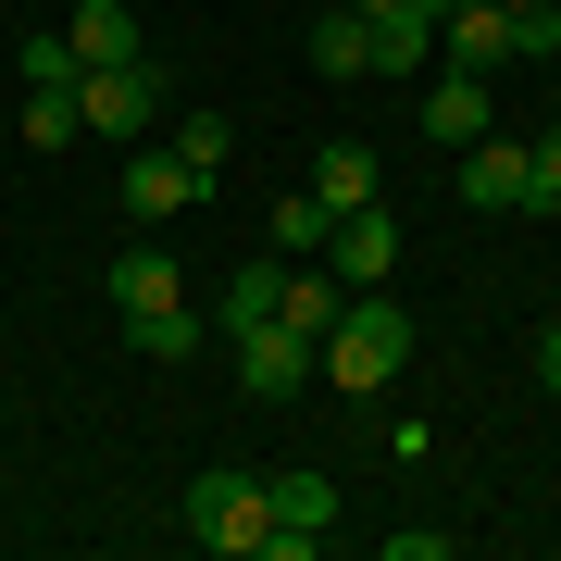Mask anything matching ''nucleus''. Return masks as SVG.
Returning <instances> with one entry per match:
<instances>
[{
	"instance_id": "9d476101",
	"label": "nucleus",
	"mask_w": 561,
	"mask_h": 561,
	"mask_svg": "<svg viewBox=\"0 0 561 561\" xmlns=\"http://www.w3.org/2000/svg\"><path fill=\"white\" fill-rule=\"evenodd\" d=\"M461 201H474V213H537V162H524V138H474V150H461Z\"/></svg>"
},
{
	"instance_id": "ddd939ff",
	"label": "nucleus",
	"mask_w": 561,
	"mask_h": 561,
	"mask_svg": "<svg viewBox=\"0 0 561 561\" xmlns=\"http://www.w3.org/2000/svg\"><path fill=\"white\" fill-rule=\"evenodd\" d=\"M62 38H76V76H88V62H138V50H150L125 0H76V25H62Z\"/></svg>"
},
{
	"instance_id": "f3484780",
	"label": "nucleus",
	"mask_w": 561,
	"mask_h": 561,
	"mask_svg": "<svg viewBox=\"0 0 561 561\" xmlns=\"http://www.w3.org/2000/svg\"><path fill=\"white\" fill-rule=\"evenodd\" d=\"M25 150H62V138H76V88H25Z\"/></svg>"
},
{
	"instance_id": "412c9836",
	"label": "nucleus",
	"mask_w": 561,
	"mask_h": 561,
	"mask_svg": "<svg viewBox=\"0 0 561 561\" xmlns=\"http://www.w3.org/2000/svg\"><path fill=\"white\" fill-rule=\"evenodd\" d=\"M524 162H537V213H561V125H549V138L524 150Z\"/></svg>"
},
{
	"instance_id": "39448f33",
	"label": "nucleus",
	"mask_w": 561,
	"mask_h": 561,
	"mask_svg": "<svg viewBox=\"0 0 561 561\" xmlns=\"http://www.w3.org/2000/svg\"><path fill=\"white\" fill-rule=\"evenodd\" d=\"M312 262H337V287H387V275H400V201H362V213H337Z\"/></svg>"
},
{
	"instance_id": "4468645a",
	"label": "nucleus",
	"mask_w": 561,
	"mask_h": 561,
	"mask_svg": "<svg viewBox=\"0 0 561 561\" xmlns=\"http://www.w3.org/2000/svg\"><path fill=\"white\" fill-rule=\"evenodd\" d=\"M424 138H437V150H474L486 138V76H437V88H424Z\"/></svg>"
},
{
	"instance_id": "423d86ee",
	"label": "nucleus",
	"mask_w": 561,
	"mask_h": 561,
	"mask_svg": "<svg viewBox=\"0 0 561 561\" xmlns=\"http://www.w3.org/2000/svg\"><path fill=\"white\" fill-rule=\"evenodd\" d=\"M262 512H275L262 561H312L324 524H337V474H262Z\"/></svg>"
},
{
	"instance_id": "f03ea898",
	"label": "nucleus",
	"mask_w": 561,
	"mask_h": 561,
	"mask_svg": "<svg viewBox=\"0 0 561 561\" xmlns=\"http://www.w3.org/2000/svg\"><path fill=\"white\" fill-rule=\"evenodd\" d=\"M400 362H412V312L375 300V287H350V312L312 337V375L337 387V400H387V387H400Z\"/></svg>"
},
{
	"instance_id": "6ab92c4d",
	"label": "nucleus",
	"mask_w": 561,
	"mask_h": 561,
	"mask_svg": "<svg viewBox=\"0 0 561 561\" xmlns=\"http://www.w3.org/2000/svg\"><path fill=\"white\" fill-rule=\"evenodd\" d=\"M275 275H287V262H250V275L225 287V337H238V324H262V312H275Z\"/></svg>"
},
{
	"instance_id": "5701e85b",
	"label": "nucleus",
	"mask_w": 561,
	"mask_h": 561,
	"mask_svg": "<svg viewBox=\"0 0 561 561\" xmlns=\"http://www.w3.org/2000/svg\"><path fill=\"white\" fill-rule=\"evenodd\" d=\"M350 13H362V25H412L424 0H350Z\"/></svg>"
},
{
	"instance_id": "7ed1b4c3",
	"label": "nucleus",
	"mask_w": 561,
	"mask_h": 561,
	"mask_svg": "<svg viewBox=\"0 0 561 561\" xmlns=\"http://www.w3.org/2000/svg\"><path fill=\"white\" fill-rule=\"evenodd\" d=\"M162 113H175V76L138 50V62H88L76 76V138L101 125L113 150H138V138H162Z\"/></svg>"
},
{
	"instance_id": "dca6fc26",
	"label": "nucleus",
	"mask_w": 561,
	"mask_h": 561,
	"mask_svg": "<svg viewBox=\"0 0 561 561\" xmlns=\"http://www.w3.org/2000/svg\"><path fill=\"white\" fill-rule=\"evenodd\" d=\"M324 225H337V213H324L312 187H287V201L262 213V238H275V262H312V250H324Z\"/></svg>"
},
{
	"instance_id": "4be33fe9",
	"label": "nucleus",
	"mask_w": 561,
	"mask_h": 561,
	"mask_svg": "<svg viewBox=\"0 0 561 561\" xmlns=\"http://www.w3.org/2000/svg\"><path fill=\"white\" fill-rule=\"evenodd\" d=\"M537 387L561 400V324H537Z\"/></svg>"
},
{
	"instance_id": "a211bd4d",
	"label": "nucleus",
	"mask_w": 561,
	"mask_h": 561,
	"mask_svg": "<svg viewBox=\"0 0 561 561\" xmlns=\"http://www.w3.org/2000/svg\"><path fill=\"white\" fill-rule=\"evenodd\" d=\"M25 88H76V38H62V25H25Z\"/></svg>"
},
{
	"instance_id": "6e6552de",
	"label": "nucleus",
	"mask_w": 561,
	"mask_h": 561,
	"mask_svg": "<svg viewBox=\"0 0 561 561\" xmlns=\"http://www.w3.org/2000/svg\"><path fill=\"white\" fill-rule=\"evenodd\" d=\"M437 62L449 76H500L512 62V13L500 0H437Z\"/></svg>"
},
{
	"instance_id": "2eb2a0df",
	"label": "nucleus",
	"mask_w": 561,
	"mask_h": 561,
	"mask_svg": "<svg viewBox=\"0 0 561 561\" xmlns=\"http://www.w3.org/2000/svg\"><path fill=\"white\" fill-rule=\"evenodd\" d=\"M162 150H175V162H187V175H201V187H213V175H225V162H238V125H225V113H162Z\"/></svg>"
},
{
	"instance_id": "aec40b11",
	"label": "nucleus",
	"mask_w": 561,
	"mask_h": 561,
	"mask_svg": "<svg viewBox=\"0 0 561 561\" xmlns=\"http://www.w3.org/2000/svg\"><path fill=\"white\" fill-rule=\"evenodd\" d=\"M461 537H449V524H387V561H449Z\"/></svg>"
},
{
	"instance_id": "1a4fd4ad",
	"label": "nucleus",
	"mask_w": 561,
	"mask_h": 561,
	"mask_svg": "<svg viewBox=\"0 0 561 561\" xmlns=\"http://www.w3.org/2000/svg\"><path fill=\"white\" fill-rule=\"evenodd\" d=\"M187 201H213V187L187 175V162L162 150V138H138V150H125V225H175Z\"/></svg>"
},
{
	"instance_id": "0eeeda50",
	"label": "nucleus",
	"mask_w": 561,
	"mask_h": 561,
	"mask_svg": "<svg viewBox=\"0 0 561 561\" xmlns=\"http://www.w3.org/2000/svg\"><path fill=\"white\" fill-rule=\"evenodd\" d=\"M300 387H312V337L300 324H275V312L238 324V400H300Z\"/></svg>"
},
{
	"instance_id": "20e7f679",
	"label": "nucleus",
	"mask_w": 561,
	"mask_h": 561,
	"mask_svg": "<svg viewBox=\"0 0 561 561\" xmlns=\"http://www.w3.org/2000/svg\"><path fill=\"white\" fill-rule=\"evenodd\" d=\"M187 524H201V549L262 561V537H275V512H262V474H238V461H201V486H187Z\"/></svg>"
},
{
	"instance_id": "b1692460",
	"label": "nucleus",
	"mask_w": 561,
	"mask_h": 561,
	"mask_svg": "<svg viewBox=\"0 0 561 561\" xmlns=\"http://www.w3.org/2000/svg\"><path fill=\"white\" fill-rule=\"evenodd\" d=\"M500 13H524V0H500Z\"/></svg>"
},
{
	"instance_id": "f257e3e1",
	"label": "nucleus",
	"mask_w": 561,
	"mask_h": 561,
	"mask_svg": "<svg viewBox=\"0 0 561 561\" xmlns=\"http://www.w3.org/2000/svg\"><path fill=\"white\" fill-rule=\"evenodd\" d=\"M101 300H113V324H125L150 362H187V350H201V312H187V275H175L162 238H138V250L101 262Z\"/></svg>"
},
{
	"instance_id": "9b49d317",
	"label": "nucleus",
	"mask_w": 561,
	"mask_h": 561,
	"mask_svg": "<svg viewBox=\"0 0 561 561\" xmlns=\"http://www.w3.org/2000/svg\"><path fill=\"white\" fill-rule=\"evenodd\" d=\"M300 187H312L324 213H362V201H387V175H375V150H362V138H324V150L300 162Z\"/></svg>"
},
{
	"instance_id": "f8f14e48",
	"label": "nucleus",
	"mask_w": 561,
	"mask_h": 561,
	"mask_svg": "<svg viewBox=\"0 0 561 561\" xmlns=\"http://www.w3.org/2000/svg\"><path fill=\"white\" fill-rule=\"evenodd\" d=\"M300 50H312V76H337V88H350V76H375V25H362L350 0H324V13L300 25Z\"/></svg>"
}]
</instances>
